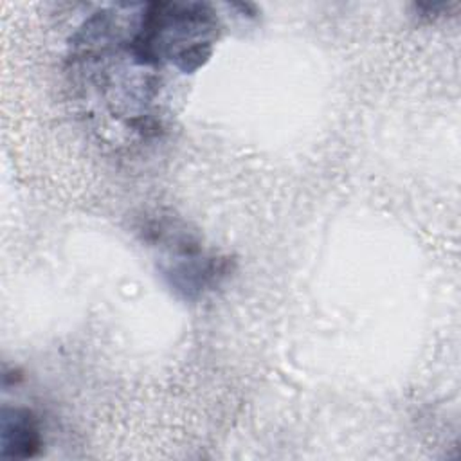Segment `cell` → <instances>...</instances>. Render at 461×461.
I'll use <instances>...</instances> for the list:
<instances>
[{"instance_id": "1", "label": "cell", "mask_w": 461, "mask_h": 461, "mask_svg": "<svg viewBox=\"0 0 461 461\" xmlns=\"http://www.w3.org/2000/svg\"><path fill=\"white\" fill-rule=\"evenodd\" d=\"M230 272L227 258L200 256V250L180 254L176 263L166 268L169 285L185 299H194L205 290H212Z\"/></svg>"}, {"instance_id": "2", "label": "cell", "mask_w": 461, "mask_h": 461, "mask_svg": "<svg viewBox=\"0 0 461 461\" xmlns=\"http://www.w3.org/2000/svg\"><path fill=\"white\" fill-rule=\"evenodd\" d=\"M0 436L4 456L9 457H32L41 448L40 423L34 412L25 407L4 409Z\"/></svg>"}]
</instances>
